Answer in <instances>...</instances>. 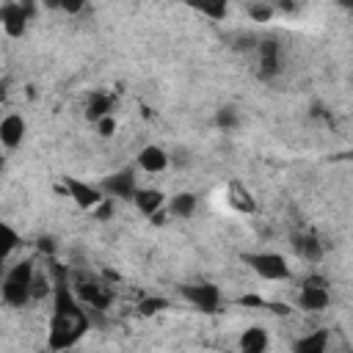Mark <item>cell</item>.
I'll use <instances>...</instances> for the list:
<instances>
[{
    "label": "cell",
    "instance_id": "obj_9",
    "mask_svg": "<svg viewBox=\"0 0 353 353\" xmlns=\"http://www.w3.org/2000/svg\"><path fill=\"white\" fill-rule=\"evenodd\" d=\"M28 19H30V6H25V3H6V6H0V25H3L6 36L19 39L28 30Z\"/></svg>",
    "mask_w": 353,
    "mask_h": 353
},
{
    "label": "cell",
    "instance_id": "obj_7",
    "mask_svg": "<svg viewBox=\"0 0 353 353\" xmlns=\"http://www.w3.org/2000/svg\"><path fill=\"white\" fill-rule=\"evenodd\" d=\"M63 188H66L69 199H72L80 210H94V207L105 199V193L99 190V185H88V182H83V179H77V176H63Z\"/></svg>",
    "mask_w": 353,
    "mask_h": 353
},
{
    "label": "cell",
    "instance_id": "obj_11",
    "mask_svg": "<svg viewBox=\"0 0 353 353\" xmlns=\"http://www.w3.org/2000/svg\"><path fill=\"white\" fill-rule=\"evenodd\" d=\"M168 163H171V154L157 143H149L138 152V168L146 174H160L168 168Z\"/></svg>",
    "mask_w": 353,
    "mask_h": 353
},
{
    "label": "cell",
    "instance_id": "obj_14",
    "mask_svg": "<svg viewBox=\"0 0 353 353\" xmlns=\"http://www.w3.org/2000/svg\"><path fill=\"white\" fill-rule=\"evenodd\" d=\"M328 342H331V331L317 328V331H309V334L298 336L295 345H292V353H328Z\"/></svg>",
    "mask_w": 353,
    "mask_h": 353
},
{
    "label": "cell",
    "instance_id": "obj_4",
    "mask_svg": "<svg viewBox=\"0 0 353 353\" xmlns=\"http://www.w3.org/2000/svg\"><path fill=\"white\" fill-rule=\"evenodd\" d=\"M331 303V292H328V279L325 276H306L298 292V306L303 312H325Z\"/></svg>",
    "mask_w": 353,
    "mask_h": 353
},
{
    "label": "cell",
    "instance_id": "obj_28",
    "mask_svg": "<svg viewBox=\"0 0 353 353\" xmlns=\"http://www.w3.org/2000/svg\"><path fill=\"white\" fill-rule=\"evenodd\" d=\"M6 270H8V265H6V259H0V281H3V276H6Z\"/></svg>",
    "mask_w": 353,
    "mask_h": 353
},
{
    "label": "cell",
    "instance_id": "obj_8",
    "mask_svg": "<svg viewBox=\"0 0 353 353\" xmlns=\"http://www.w3.org/2000/svg\"><path fill=\"white\" fill-rule=\"evenodd\" d=\"M182 295L188 303H193L199 312H207V314L218 312V306L223 301V295L215 284H188V287H182Z\"/></svg>",
    "mask_w": 353,
    "mask_h": 353
},
{
    "label": "cell",
    "instance_id": "obj_16",
    "mask_svg": "<svg viewBox=\"0 0 353 353\" xmlns=\"http://www.w3.org/2000/svg\"><path fill=\"white\" fill-rule=\"evenodd\" d=\"M295 251H298V256L303 259V262H320L323 259V243H320V237L314 234V232H306V234H298L295 237Z\"/></svg>",
    "mask_w": 353,
    "mask_h": 353
},
{
    "label": "cell",
    "instance_id": "obj_26",
    "mask_svg": "<svg viewBox=\"0 0 353 353\" xmlns=\"http://www.w3.org/2000/svg\"><path fill=\"white\" fill-rule=\"evenodd\" d=\"M97 132H99L102 138H110V135L116 132V119H113V116L99 119V121H97Z\"/></svg>",
    "mask_w": 353,
    "mask_h": 353
},
{
    "label": "cell",
    "instance_id": "obj_27",
    "mask_svg": "<svg viewBox=\"0 0 353 353\" xmlns=\"http://www.w3.org/2000/svg\"><path fill=\"white\" fill-rule=\"evenodd\" d=\"M6 97H8V85L0 80V102H6Z\"/></svg>",
    "mask_w": 353,
    "mask_h": 353
},
{
    "label": "cell",
    "instance_id": "obj_10",
    "mask_svg": "<svg viewBox=\"0 0 353 353\" xmlns=\"http://www.w3.org/2000/svg\"><path fill=\"white\" fill-rule=\"evenodd\" d=\"M72 290H74V295H77V301L83 303L85 312H88V309H105V306L110 303V292H108L102 284H94V281H77Z\"/></svg>",
    "mask_w": 353,
    "mask_h": 353
},
{
    "label": "cell",
    "instance_id": "obj_22",
    "mask_svg": "<svg viewBox=\"0 0 353 353\" xmlns=\"http://www.w3.org/2000/svg\"><path fill=\"white\" fill-rule=\"evenodd\" d=\"M245 11H248V17L254 22H270L273 14H276V6H270V3H248Z\"/></svg>",
    "mask_w": 353,
    "mask_h": 353
},
{
    "label": "cell",
    "instance_id": "obj_6",
    "mask_svg": "<svg viewBox=\"0 0 353 353\" xmlns=\"http://www.w3.org/2000/svg\"><path fill=\"white\" fill-rule=\"evenodd\" d=\"M99 190H102L108 199H113V201H116V199H130V201H132V196H135V190H138V185H135V171H132V168H121V171L105 176L102 185H99Z\"/></svg>",
    "mask_w": 353,
    "mask_h": 353
},
{
    "label": "cell",
    "instance_id": "obj_21",
    "mask_svg": "<svg viewBox=\"0 0 353 353\" xmlns=\"http://www.w3.org/2000/svg\"><path fill=\"white\" fill-rule=\"evenodd\" d=\"M19 245V234L6 223L0 221V259H8V254Z\"/></svg>",
    "mask_w": 353,
    "mask_h": 353
},
{
    "label": "cell",
    "instance_id": "obj_24",
    "mask_svg": "<svg viewBox=\"0 0 353 353\" xmlns=\"http://www.w3.org/2000/svg\"><path fill=\"white\" fill-rule=\"evenodd\" d=\"M196 11H199V14H204V17H210V19H223V17H226V3H212V6L199 3V6H196Z\"/></svg>",
    "mask_w": 353,
    "mask_h": 353
},
{
    "label": "cell",
    "instance_id": "obj_29",
    "mask_svg": "<svg viewBox=\"0 0 353 353\" xmlns=\"http://www.w3.org/2000/svg\"><path fill=\"white\" fill-rule=\"evenodd\" d=\"M3 168H6V154L0 152V171H3Z\"/></svg>",
    "mask_w": 353,
    "mask_h": 353
},
{
    "label": "cell",
    "instance_id": "obj_25",
    "mask_svg": "<svg viewBox=\"0 0 353 353\" xmlns=\"http://www.w3.org/2000/svg\"><path fill=\"white\" fill-rule=\"evenodd\" d=\"M165 306H168L165 298H146V301L138 303V312H141V314H154V312H160V309H165Z\"/></svg>",
    "mask_w": 353,
    "mask_h": 353
},
{
    "label": "cell",
    "instance_id": "obj_19",
    "mask_svg": "<svg viewBox=\"0 0 353 353\" xmlns=\"http://www.w3.org/2000/svg\"><path fill=\"white\" fill-rule=\"evenodd\" d=\"M165 204H168V212H171L174 218H190V215L196 212V207H199V196H196V193L182 190V193L171 196Z\"/></svg>",
    "mask_w": 353,
    "mask_h": 353
},
{
    "label": "cell",
    "instance_id": "obj_23",
    "mask_svg": "<svg viewBox=\"0 0 353 353\" xmlns=\"http://www.w3.org/2000/svg\"><path fill=\"white\" fill-rule=\"evenodd\" d=\"M215 121H218V127H221V130H234V127H237V121H240V116H237V110H234V108H221V110H218V116H215Z\"/></svg>",
    "mask_w": 353,
    "mask_h": 353
},
{
    "label": "cell",
    "instance_id": "obj_17",
    "mask_svg": "<svg viewBox=\"0 0 353 353\" xmlns=\"http://www.w3.org/2000/svg\"><path fill=\"white\" fill-rule=\"evenodd\" d=\"M113 108H116V97L97 91V94H91V99H88V108H85V119L97 124L99 119H105V116H113Z\"/></svg>",
    "mask_w": 353,
    "mask_h": 353
},
{
    "label": "cell",
    "instance_id": "obj_12",
    "mask_svg": "<svg viewBox=\"0 0 353 353\" xmlns=\"http://www.w3.org/2000/svg\"><path fill=\"white\" fill-rule=\"evenodd\" d=\"M25 130H28V124H25V119L19 113L3 116L0 119V143L6 149H17L22 143V138H25Z\"/></svg>",
    "mask_w": 353,
    "mask_h": 353
},
{
    "label": "cell",
    "instance_id": "obj_13",
    "mask_svg": "<svg viewBox=\"0 0 353 353\" xmlns=\"http://www.w3.org/2000/svg\"><path fill=\"white\" fill-rule=\"evenodd\" d=\"M132 204L138 207L141 215L152 218L154 212H160V210L165 207V193L157 190V188H138L135 196H132Z\"/></svg>",
    "mask_w": 353,
    "mask_h": 353
},
{
    "label": "cell",
    "instance_id": "obj_3",
    "mask_svg": "<svg viewBox=\"0 0 353 353\" xmlns=\"http://www.w3.org/2000/svg\"><path fill=\"white\" fill-rule=\"evenodd\" d=\"M243 262L256 273L262 276L265 281H284L290 279V265L281 254L276 251H256V254H243Z\"/></svg>",
    "mask_w": 353,
    "mask_h": 353
},
{
    "label": "cell",
    "instance_id": "obj_5",
    "mask_svg": "<svg viewBox=\"0 0 353 353\" xmlns=\"http://www.w3.org/2000/svg\"><path fill=\"white\" fill-rule=\"evenodd\" d=\"M284 72V55H281V44L276 39H262L259 41V77L262 80H273Z\"/></svg>",
    "mask_w": 353,
    "mask_h": 353
},
{
    "label": "cell",
    "instance_id": "obj_18",
    "mask_svg": "<svg viewBox=\"0 0 353 353\" xmlns=\"http://www.w3.org/2000/svg\"><path fill=\"white\" fill-rule=\"evenodd\" d=\"M226 199H229V204L237 210V212H254L256 210V201H254V196H251V190L243 185V182H232L229 185V190H226Z\"/></svg>",
    "mask_w": 353,
    "mask_h": 353
},
{
    "label": "cell",
    "instance_id": "obj_15",
    "mask_svg": "<svg viewBox=\"0 0 353 353\" xmlns=\"http://www.w3.org/2000/svg\"><path fill=\"white\" fill-rule=\"evenodd\" d=\"M270 334L262 325H251L240 334V353H268Z\"/></svg>",
    "mask_w": 353,
    "mask_h": 353
},
{
    "label": "cell",
    "instance_id": "obj_2",
    "mask_svg": "<svg viewBox=\"0 0 353 353\" xmlns=\"http://www.w3.org/2000/svg\"><path fill=\"white\" fill-rule=\"evenodd\" d=\"M33 276H36V262L33 259H22L17 265H11L0 281V298L6 306L22 309L30 303V287H33Z\"/></svg>",
    "mask_w": 353,
    "mask_h": 353
},
{
    "label": "cell",
    "instance_id": "obj_1",
    "mask_svg": "<svg viewBox=\"0 0 353 353\" xmlns=\"http://www.w3.org/2000/svg\"><path fill=\"white\" fill-rule=\"evenodd\" d=\"M88 312L85 309H74V312H52L50 317V334H47V345L52 353H66L69 347H74L83 334L88 331Z\"/></svg>",
    "mask_w": 353,
    "mask_h": 353
},
{
    "label": "cell",
    "instance_id": "obj_20",
    "mask_svg": "<svg viewBox=\"0 0 353 353\" xmlns=\"http://www.w3.org/2000/svg\"><path fill=\"white\" fill-rule=\"evenodd\" d=\"M47 295H52V273L50 270H39L33 276V287H30V301H44Z\"/></svg>",
    "mask_w": 353,
    "mask_h": 353
}]
</instances>
